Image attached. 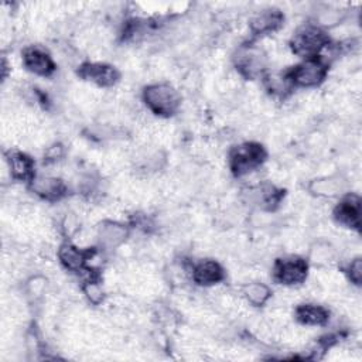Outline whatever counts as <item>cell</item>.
Here are the masks:
<instances>
[{
	"mask_svg": "<svg viewBox=\"0 0 362 362\" xmlns=\"http://www.w3.org/2000/svg\"><path fill=\"white\" fill-rule=\"evenodd\" d=\"M146 106L158 116H173L181 103L178 90L165 82L151 83L143 90Z\"/></svg>",
	"mask_w": 362,
	"mask_h": 362,
	"instance_id": "obj_1",
	"label": "cell"
},
{
	"mask_svg": "<svg viewBox=\"0 0 362 362\" xmlns=\"http://www.w3.org/2000/svg\"><path fill=\"white\" fill-rule=\"evenodd\" d=\"M328 35L317 24H308L297 30L291 38V49L296 55L307 58L318 57L320 52L328 47Z\"/></svg>",
	"mask_w": 362,
	"mask_h": 362,
	"instance_id": "obj_2",
	"label": "cell"
},
{
	"mask_svg": "<svg viewBox=\"0 0 362 362\" xmlns=\"http://www.w3.org/2000/svg\"><path fill=\"white\" fill-rule=\"evenodd\" d=\"M266 160V151L259 143H243L236 146L229 157V165L236 177L257 170Z\"/></svg>",
	"mask_w": 362,
	"mask_h": 362,
	"instance_id": "obj_3",
	"label": "cell"
},
{
	"mask_svg": "<svg viewBox=\"0 0 362 362\" xmlns=\"http://www.w3.org/2000/svg\"><path fill=\"white\" fill-rule=\"evenodd\" d=\"M236 69L246 78L260 76L267 66V57L264 51L253 44L240 45L233 55Z\"/></svg>",
	"mask_w": 362,
	"mask_h": 362,
	"instance_id": "obj_4",
	"label": "cell"
},
{
	"mask_svg": "<svg viewBox=\"0 0 362 362\" xmlns=\"http://www.w3.org/2000/svg\"><path fill=\"white\" fill-rule=\"evenodd\" d=\"M288 76L294 86L313 88L320 85L327 76V64L321 58H307L298 65H296Z\"/></svg>",
	"mask_w": 362,
	"mask_h": 362,
	"instance_id": "obj_5",
	"label": "cell"
},
{
	"mask_svg": "<svg viewBox=\"0 0 362 362\" xmlns=\"http://www.w3.org/2000/svg\"><path fill=\"white\" fill-rule=\"evenodd\" d=\"M308 263L298 256H288L279 259L274 264V279L284 286H296L305 280Z\"/></svg>",
	"mask_w": 362,
	"mask_h": 362,
	"instance_id": "obj_6",
	"label": "cell"
},
{
	"mask_svg": "<svg viewBox=\"0 0 362 362\" xmlns=\"http://www.w3.org/2000/svg\"><path fill=\"white\" fill-rule=\"evenodd\" d=\"M335 221L351 229L359 230L361 226V198L356 194H346L334 209Z\"/></svg>",
	"mask_w": 362,
	"mask_h": 362,
	"instance_id": "obj_7",
	"label": "cell"
},
{
	"mask_svg": "<svg viewBox=\"0 0 362 362\" xmlns=\"http://www.w3.org/2000/svg\"><path fill=\"white\" fill-rule=\"evenodd\" d=\"M98 243L103 250H113L126 242L129 228L116 221H103L96 230Z\"/></svg>",
	"mask_w": 362,
	"mask_h": 362,
	"instance_id": "obj_8",
	"label": "cell"
},
{
	"mask_svg": "<svg viewBox=\"0 0 362 362\" xmlns=\"http://www.w3.org/2000/svg\"><path fill=\"white\" fill-rule=\"evenodd\" d=\"M79 75L86 79L93 82L98 86H113L119 81V71L109 65V64H102V62H88L83 64L79 68Z\"/></svg>",
	"mask_w": 362,
	"mask_h": 362,
	"instance_id": "obj_9",
	"label": "cell"
},
{
	"mask_svg": "<svg viewBox=\"0 0 362 362\" xmlns=\"http://www.w3.org/2000/svg\"><path fill=\"white\" fill-rule=\"evenodd\" d=\"M28 187L35 195L47 201H57L64 197L66 191L62 180L45 174H35L34 178L28 182Z\"/></svg>",
	"mask_w": 362,
	"mask_h": 362,
	"instance_id": "obj_10",
	"label": "cell"
},
{
	"mask_svg": "<svg viewBox=\"0 0 362 362\" xmlns=\"http://www.w3.org/2000/svg\"><path fill=\"white\" fill-rule=\"evenodd\" d=\"M348 188V181L341 174H332L315 178L310 182L308 191L315 197L335 198L342 197Z\"/></svg>",
	"mask_w": 362,
	"mask_h": 362,
	"instance_id": "obj_11",
	"label": "cell"
},
{
	"mask_svg": "<svg viewBox=\"0 0 362 362\" xmlns=\"http://www.w3.org/2000/svg\"><path fill=\"white\" fill-rule=\"evenodd\" d=\"M92 257V252L79 249L78 246L65 242L58 247V259L61 264L74 273H82L85 270H89L88 267V260Z\"/></svg>",
	"mask_w": 362,
	"mask_h": 362,
	"instance_id": "obj_12",
	"label": "cell"
},
{
	"mask_svg": "<svg viewBox=\"0 0 362 362\" xmlns=\"http://www.w3.org/2000/svg\"><path fill=\"white\" fill-rule=\"evenodd\" d=\"M23 64L27 71L38 76H49L55 71L54 59L40 47L25 48L23 52Z\"/></svg>",
	"mask_w": 362,
	"mask_h": 362,
	"instance_id": "obj_13",
	"label": "cell"
},
{
	"mask_svg": "<svg viewBox=\"0 0 362 362\" xmlns=\"http://www.w3.org/2000/svg\"><path fill=\"white\" fill-rule=\"evenodd\" d=\"M284 16L277 8H264L250 18V31L255 35H264L276 31L283 24Z\"/></svg>",
	"mask_w": 362,
	"mask_h": 362,
	"instance_id": "obj_14",
	"label": "cell"
},
{
	"mask_svg": "<svg viewBox=\"0 0 362 362\" xmlns=\"http://www.w3.org/2000/svg\"><path fill=\"white\" fill-rule=\"evenodd\" d=\"M6 161L14 180L30 182L34 178V161L30 156L21 151H8L6 154Z\"/></svg>",
	"mask_w": 362,
	"mask_h": 362,
	"instance_id": "obj_15",
	"label": "cell"
},
{
	"mask_svg": "<svg viewBox=\"0 0 362 362\" xmlns=\"http://www.w3.org/2000/svg\"><path fill=\"white\" fill-rule=\"evenodd\" d=\"M191 277L199 286H214L223 279V269L218 262L205 259L192 267Z\"/></svg>",
	"mask_w": 362,
	"mask_h": 362,
	"instance_id": "obj_16",
	"label": "cell"
},
{
	"mask_svg": "<svg viewBox=\"0 0 362 362\" xmlns=\"http://www.w3.org/2000/svg\"><path fill=\"white\" fill-rule=\"evenodd\" d=\"M329 313L322 305L301 304L296 308V318L304 325H324L328 321Z\"/></svg>",
	"mask_w": 362,
	"mask_h": 362,
	"instance_id": "obj_17",
	"label": "cell"
},
{
	"mask_svg": "<svg viewBox=\"0 0 362 362\" xmlns=\"http://www.w3.org/2000/svg\"><path fill=\"white\" fill-rule=\"evenodd\" d=\"M242 294L247 300V303H250L255 307H260L267 303V300L272 296V291L269 286H266L262 281H250L242 287Z\"/></svg>",
	"mask_w": 362,
	"mask_h": 362,
	"instance_id": "obj_18",
	"label": "cell"
},
{
	"mask_svg": "<svg viewBox=\"0 0 362 362\" xmlns=\"http://www.w3.org/2000/svg\"><path fill=\"white\" fill-rule=\"evenodd\" d=\"M266 88L270 90L273 95L277 96H286L290 93V90L294 88L288 72L286 74H272L266 76Z\"/></svg>",
	"mask_w": 362,
	"mask_h": 362,
	"instance_id": "obj_19",
	"label": "cell"
},
{
	"mask_svg": "<svg viewBox=\"0 0 362 362\" xmlns=\"http://www.w3.org/2000/svg\"><path fill=\"white\" fill-rule=\"evenodd\" d=\"M82 290H83L86 298H88L92 304H99V303L103 301L105 293H103V288H102L100 283L98 281V279H95V277L90 276L88 280L83 281Z\"/></svg>",
	"mask_w": 362,
	"mask_h": 362,
	"instance_id": "obj_20",
	"label": "cell"
},
{
	"mask_svg": "<svg viewBox=\"0 0 362 362\" xmlns=\"http://www.w3.org/2000/svg\"><path fill=\"white\" fill-rule=\"evenodd\" d=\"M47 288V279L41 274L31 276L25 281V293L30 298H40Z\"/></svg>",
	"mask_w": 362,
	"mask_h": 362,
	"instance_id": "obj_21",
	"label": "cell"
},
{
	"mask_svg": "<svg viewBox=\"0 0 362 362\" xmlns=\"http://www.w3.org/2000/svg\"><path fill=\"white\" fill-rule=\"evenodd\" d=\"M332 256H334V250L325 243L315 245L310 250V262L314 264H325L331 262Z\"/></svg>",
	"mask_w": 362,
	"mask_h": 362,
	"instance_id": "obj_22",
	"label": "cell"
},
{
	"mask_svg": "<svg viewBox=\"0 0 362 362\" xmlns=\"http://www.w3.org/2000/svg\"><path fill=\"white\" fill-rule=\"evenodd\" d=\"M348 277L349 280L355 284V286H361V280H362V259L361 257H355L351 260V263L348 264Z\"/></svg>",
	"mask_w": 362,
	"mask_h": 362,
	"instance_id": "obj_23",
	"label": "cell"
},
{
	"mask_svg": "<svg viewBox=\"0 0 362 362\" xmlns=\"http://www.w3.org/2000/svg\"><path fill=\"white\" fill-rule=\"evenodd\" d=\"M62 156H64V147H62V144H59V143H55V144H52L51 147H48V150H47V153H45V157H47V160H49V161L58 160V158H61Z\"/></svg>",
	"mask_w": 362,
	"mask_h": 362,
	"instance_id": "obj_24",
	"label": "cell"
}]
</instances>
